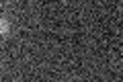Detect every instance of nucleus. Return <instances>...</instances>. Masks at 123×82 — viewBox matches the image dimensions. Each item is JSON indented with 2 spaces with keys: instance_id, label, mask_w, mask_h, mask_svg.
I'll use <instances>...</instances> for the list:
<instances>
[{
  "instance_id": "nucleus-1",
  "label": "nucleus",
  "mask_w": 123,
  "mask_h": 82,
  "mask_svg": "<svg viewBox=\"0 0 123 82\" xmlns=\"http://www.w3.org/2000/svg\"><path fill=\"white\" fill-rule=\"evenodd\" d=\"M2 35H4V37L8 35V27H6V21H4V19H2Z\"/></svg>"
}]
</instances>
